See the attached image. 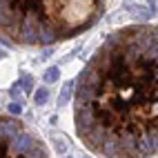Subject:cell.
I'll return each mask as SVG.
<instances>
[{
  "mask_svg": "<svg viewBox=\"0 0 158 158\" xmlns=\"http://www.w3.org/2000/svg\"><path fill=\"white\" fill-rule=\"evenodd\" d=\"M76 131L109 158L156 156V27L111 34L76 85Z\"/></svg>",
  "mask_w": 158,
  "mask_h": 158,
  "instance_id": "1",
  "label": "cell"
},
{
  "mask_svg": "<svg viewBox=\"0 0 158 158\" xmlns=\"http://www.w3.org/2000/svg\"><path fill=\"white\" fill-rule=\"evenodd\" d=\"M111 0H0V38L47 47L91 29Z\"/></svg>",
  "mask_w": 158,
  "mask_h": 158,
  "instance_id": "2",
  "label": "cell"
},
{
  "mask_svg": "<svg viewBox=\"0 0 158 158\" xmlns=\"http://www.w3.org/2000/svg\"><path fill=\"white\" fill-rule=\"evenodd\" d=\"M7 156H49L47 145L18 118L0 116V158Z\"/></svg>",
  "mask_w": 158,
  "mask_h": 158,
  "instance_id": "3",
  "label": "cell"
},
{
  "mask_svg": "<svg viewBox=\"0 0 158 158\" xmlns=\"http://www.w3.org/2000/svg\"><path fill=\"white\" fill-rule=\"evenodd\" d=\"M71 89H73V82H67V85H65V89L60 91V105H65V102L69 100V96H71Z\"/></svg>",
  "mask_w": 158,
  "mask_h": 158,
  "instance_id": "4",
  "label": "cell"
},
{
  "mask_svg": "<svg viewBox=\"0 0 158 158\" xmlns=\"http://www.w3.org/2000/svg\"><path fill=\"white\" fill-rule=\"evenodd\" d=\"M58 76H60V73H58V69H56V67H51V69H47V71H45V80H47V82H56V80H58Z\"/></svg>",
  "mask_w": 158,
  "mask_h": 158,
  "instance_id": "5",
  "label": "cell"
},
{
  "mask_svg": "<svg viewBox=\"0 0 158 158\" xmlns=\"http://www.w3.org/2000/svg\"><path fill=\"white\" fill-rule=\"evenodd\" d=\"M36 102L38 105H45L47 102V89H38L36 91Z\"/></svg>",
  "mask_w": 158,
  "mask_h": 158,
  "instance_id": "6",
  "label": "cell"
},
{
  "mask_svg": "<svg viewBox=\"0 0 158 158\" xmlns=\"http://www.w3.org/2000/svg\"><path fill=\"white\" fill-rule=\"evenodd\" d=\"M23 82H25V91H27V94L34 89V78H31V76H29V78H25Z\"/></svg>",
  "mask_w": 158,
  "mask_h": 158,
  "instance_id": "7",
  "label": "cell"
},
{
  "mask_svg": "<svg viewBox=\"0 0 158 158\" xmlns=\"http://www.w3.org/2000/svg\"><path fill=\"white\" fill-rule=\"evenodd\" d=\"M9 111H11V114H20V111H23V107H20L18 102H14V105H9Z\"/></svg>",
  "mask_w": 158,
  "mask_h": 158,
  "instance_id": "8",
  "label": "cell"
},
{
  "mask_svg": "<svg viewBox=\"0 0 158 158\" xmlns=\"http://www.w3.org/2000/svg\"><path fill=\"white\" fill-rule=\"evenodd\" d=\"M0 58H2V51H0Z\"/></svg>",
  "mask_w": 158,
  "mask_h": 158,
  "instance_id": "9",
  "label": "cell"
}]
</instances>
